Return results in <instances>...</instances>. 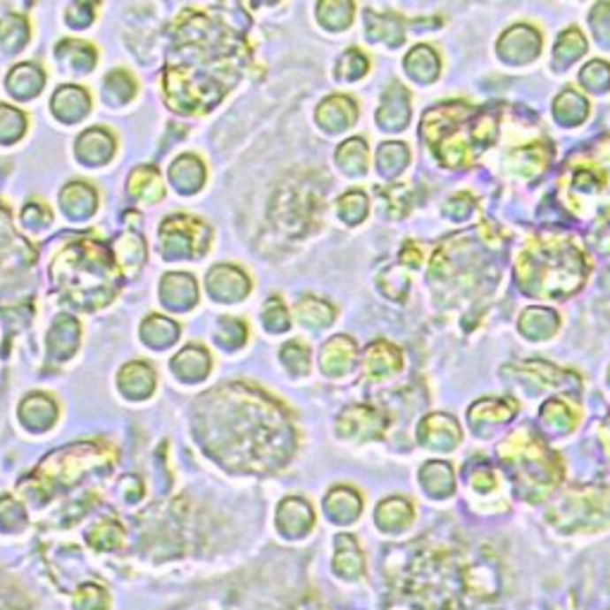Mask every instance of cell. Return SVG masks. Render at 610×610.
Here are the masks:
<instances>
[{
  "mask_svg": "<svg viewBox=\"0 0 610 610\" xmlns=\"http://www.w3.org/2000/svg\"><path fill=\"white\" fill-rule=\"evenodd\" d=\"M400 353L399 348L384 344V341H377L368 348V358H365V365H368L370 377H386L396 372L400 368Z\"/></svg>",
  "mask_w": 610,
  "mask_h": 610,
  "instance_id": "8",
  "label": "cell"
},
{
  "mask_svg": "<svg viewBox=\"0 0 610 610\" xmlns=\"http://www.w3.org/2000/svg\"><path fill=\"white\" fill-rule=\"evenodd\" d=\"M377 163H379V170L384 174L392 177L408 164V149L400 143H384L379 149V156H377Z\"/></svg>",
  "mask_w": 610,
  "mask_h": 610,
  "instance_id": "17",
  "label": "cell"
},
{
  "mask_svg": "<svg viewBox=\"0 0 610 610\" xmlns=\"http://www.w3.org/2000/svg\"><path fill=\"white\" fill-rule=\"evenodd\" d=\"M301 315H303L308 322H315V324L324 327V324L334 317V310H332L327 303H320V301H313V298H305L303 303H301Z\"/></svg>",
  "mask_w": 610,
  "mask_h": 610,
  "instance_id": "24",
  "label": "cell"
},
{
  "mask_svg": "<svg viewBox=\"0 0 610 610\" xmlns=\"http://www.w3.org/2000/svg\"><path fill=\"white\" fill-rule=\"evenodd\" d=\"M541 420L546 424H551V427H556V430H570V427H575L570 406L563 403L560 399L548 400L546 406H544V410H541Z\"/></svg>",
  "mask_w": 610,
  "mask_h": 610,
  "instance_id": "18",
  "label": "cell"
},
{
  "mask_svg": "<svg viewBox=\"0 0 610 610\" xmlns=\"http://www.w3.org/2000/svg\"><path fill=\"white\" fill-rule=\"evenodd\" d=\"M339 210H341V217H346L348 222H360L368 212V198L362 196L360 191H353V194H346L341 201H339Z\"/></svg>",
  "mask_w": 610,
  "mask_h": 610,
  "instance_id": "22",
  "label": "cell"
},
{
  "mask_svg": "<svg viewBox=\"0 0 610 610\" xmlns=\"http://www.w3.org/2000/svg\"><path fill=\"white\" fill-rule=\"evenodd\" d=\"M517 406L510 400H479L477 406H472L469 417L472 423H506L510 415L515 413Z\"/></svg>",
  "mask_w": 610,
  "mask_h": 610,
  "instance_id": "12",
  "label": "cell"
},
{
  "mask_svg": "<svg viewBox=\"0 0 610 610\" xmlns=\"http://www.w3.org/2000/svg\"><path fill=\"white\" fill-rule=\"evenodd\" d=\"M582 84L589 88V91H596L601 94L610 87V67L603 60H594L589 63L584 70H582Z\"/></svg>",
  "mask_w": 610,
  "mask_h": 610,
  "instance_id": "21",
  "label": "cell"
},
{
  "mask_svg": "<svg viewBox=\"0 0 610 610\" xmlns=\"http://www.w3.org/2000/svg\"><path fill=\"white\" fill-rule=\"evenodd\" d=\"M420 434H423V441H427L431 446L437 444V437H441L438 448H454L458 444V438H461L458 424L448 415H431V417H427L423 423Z\"/></svg>",
  "mask_w": 610,
  "mask_h": 610,
  "instance_id": "7",
  "label": "cell"
},
{
  "mask_svg": "<svg viewBox=\"0 0 610 610\" xmlns=\"http://www.w3.org/2000/svg\"><path fill=\"white\" fill-rule=\"evenodd\" d=\"M406 70L417 81H434L438 77V57L427 46H417L406 57Z\"/></svg>",
  "mask_w": 610,
  "mask_h": 610,
  "instance_id": "10",
  "label": "cell"
},
{
  "mask_svg": "<svg viewBox=\"0 0 610 610\" xmlns=\"http://www.w3.org/2000/svg\"><path fill=\"white\" fill-rule=\"evenodd\" d=\"M541 48L539 34L534 32L532 27H513L510 32L503 34L501 43H499V53L503 55V60L508 63H527L537 57Z\"/></svg>",
  "mask_w": 610,
  "mask_h": 610,
  "instance_id": "2",
  "label": "cell"
},
{
  "mask_svg": "<svg viewBox=\"0 0 610 610\" xmlns=\"http://www.w3.org/2000/svg\"><path fill=\"white\" fill-rule=\"evenodd\" d=\"M339 164L348 170V174H362L368 167V149L365 141L360 139H351L339 149Z\"/></svg>",
  "mask_w": 610,
  "mask_h": 610,
  "instance_id": "13",
  "label": "cell"
},
{
  "mask_svg": "<svg viewBox=\"0 0 610 610\" xmlns=\"http://www.w3.org/2000/svg\"><path fill=\"white\" fill-rule=\"evenodd\" d=\"M365 70H368V60L358 50H348L344 60L339 63V74L344 79H358L360 74H365Z\"/></svg>",
  "mask_w": 610,
  "mask_h": 610,
  "instance_id": "25",
  "label": "cell"
},
{
  "mask_svg": "<svg viewBox=\"0 0 610 610\" xmlns=\"http://www.w3.org/2000/svg\"><path fill=\"white\" fill-rule=\"evenodd\" d=\"M558 329V315L548 308H530L524 310V315L520 317V332L524 337L534 339H548L553 337V332Z\"/></svg>",
  "mask_w": 610,
  "mask_h": 610,
  "instance_id": "5",
  "label": "cell"
},
{
  "mask_svg": "<svg viewBox=\"0 0 610 610\" xmlns=\"http://www.w3.org/2000/svg\"><path fill=\"white\" fill-rule=\"evenodd\" d=\"M408 115H410V108H408V94L406 88L393 84L392 91L384 95L382 108H379V125L386 126V129H400L406 126Z\"/></svg>",
  "mask_w": 610,
  "mask_h": 610,
  "instance_id": "3",
  "label": "cell"
},
{
  "mask_svg": "<svg viewBox=\"0 0 610 610\" xmlns=\"http://www.w3.org/2000/svg\"><path fill=\"white\" fill-rule=\"evenodd\" d=\"M400 260L406 263V265H410V267H417L420 265V260H423V253H417V251H410V243L406 246V251L400 253Z\"/></svg>",
  "mask_w": 610,
  "mask_h": 610,
  "instance_id": "26",
  "label": "cell"
},
{
  "mask_svg": "<svg viewBox=\"0 0 610 610\" xmlns=\"http://www.w3.org/2000/svg\"><path fill=\"white\" fill-rule=\"evenodd\" d=\"M355 358V346L351 339L337 337L332 339L324 351H322V368L327 370L329 375H341L351 370V362Z\"/></svg>",
  "mask_w": 610,
  "mask_h": 610,
  "instance_id": "6",
  "label": "cell"
},
{
  "mask_svg": "<svg viewBox=\"0 0 610 610\" xmlns=\"http://www.w3.org/2000/svg\"><path fill=\"white\" fill-rule=\"evenodd\" d=\"M153 386V372L149 365H129L122 370V389L132 396H146Z\"/></svg>",
  "mask_w": 610,
  "mask_h": 610,
  "instance_id": "14",
  "label": "cell"
},
{
  "mask_svg": "<svg viewBox=\"0 0 610 610\" xmlns=\"http://www.w3.org/2000/svg\"><path fill=\"white\" fill-rule=\"evenodd\" d=\"M208 284H210V289L212 286H219V284H222V289L215 291V296L217 298H239L246 294V289H248V284H246V279H243V274L236 272V270H229V267L212 270Z\"/></svg>",
  "mask_w": 610,
  "mask_h": 610,
  "instance_id": "11",
  "label": "cell"
},
{
  "mask_svg": "<svg viewBox=\"0 0 610 610\" xmlns=\"http://www.w3.org/2000/svg\"><path fill=\"white\" fill-rule=\"evenodd\" d=\"M329 110H334V118L329 119L327 129H344V126H348L351 122H355V105H353L348 98H344V95H337V98H329L327 103H324Z\"/></svg>",
  "mask_w": 610,
  "mask_h": 610,
  "instance_id": "20",
  "label": "cell"
},
{
  "mask_svg": "<svg viewBox=\"0 0 610 610\" xmlns=\"http://www.w3.org/2000/svg\"><path fill=\"white\" fill-rule=\"evenodd\" d=\"M174 370L181 377H188V370H194V379L203 377L208 372V355L198 348H187L179 358L174 360Z\"/></svg>",
  "mask_w": 610,
  "mask_h": 610,
  "instance_id": "19",
  "label": "cell"
},
{
  "mask_svg": "<svg viewBox=\"0 0 610 610\" xmlns=\"http://www.w3.org/2000/svg\"><path fill=\"white\" fill-rule=\"evenodd\" d=\"M553 112H556L558 122H563V125H579V122L587 119L589 101L584 95L575 94V91H565L553 103Z\"/></svg>",
  "mask_w": 610,
  "mask_h": 610,
  "instance_id": "9",
  "label": "cell"
},
{
  "mask_svg": "<svg viewBox=\"0 0 610 610\" xmlns=\"http://www.w3.org/2000/svg\"><path fill=\"white\" fill-rule=\"evenodd\" d=\"M589 22H591V27H594V34H596V39H599V43L610 46V3L596 5Z\"/></svg>",
  "mask_w": 610,
  "mask_h": 610,
  "instance_id": "23",
  "label": "cell"
},
{
  "mask_svg": "<svg viewBox=\"0 0 610 610\" xmlns=\"http://www.w3.org/2000/svg\"><path fill=\"white\" fill-rule=\"evenodd\" d=\"M587 50V41H584V36L577 32V29H568V32L558 39L556 48H553V53H556L558 63H572V60H577L579 55Z\"/></svg>",
  "mask_w": 610,
  "mask_h": 610,
  "instance_id": "16",
  "label": "cell"
},
{
  "mask_svg": "<svg viewBox=\"0 0 610 610\" xmlns=\"http://www.w3.org/2000/svg\"><path fill=\"white\" fill-rule=\"evenodd\" d=\"M551 160V149L548 146H541V143H532L527 149L513 150V156L508 157L510 170L522 177H532V174H539L544 167Z\"/></svg>",
  "mask_w": 610,
  "mask_h": 610,
  "instance_id": "4",
  "label": "cell"
},
{
  "mask_svg": "<svg viewBox=\"0 0 610 610\" xmlns=\"http://www.w3.org/2000/svg\"><path fill=\"white\" fill-rule=\"evenodd\" d=\"M112 150V141L103 132H88L79 139V156L87 157L88 163H103Z\"/></svg>",
  "mask_w": 610,
  "mask_h": 610,
  "instance_id": "15",
  "label": "cell"
},
{
  "mask_svg": "<svg viewBox=\"0 0 610 610\" xmlns=\"http://www.w3.org/2000/svg\"><path fill=\"white\" fill-rule=\"evenodd\" d=\"M515 274L527 294L541 298H560L579 289L587 270L582 253L570 241L544 236L520 253Z\"/></svg>",
  "mask_w": 610,
  "mask_h": 610,
  "instance_id": "1",
  "label": "cell"
}]
</instances>
